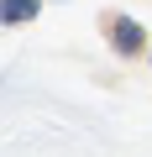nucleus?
Here are the masks:
<instances>
[{"label":"nucleus","instance_id":"1","mask_svg":"<svg viewBox=\"0 0 152 157\" xmlns=\"http://www.w3.org/2000/svg\"><path fill=\"white\" fill-rule=\"evenodd\" d=\"M110 42H115V52H142L147 47V37H142V21H131V16H110Z\"/></svg>","mask_w":152,"mask_h":157},{"label":"nucleus","instance_id":"2","mask_svg":"<svg viewBox=\"0 0 152 157\" xmlns=\"http://www.w3.org/2000/svg\"><path fill=\"white\" fill-rule=\"evenodd\" d=\"M42 11V0H0V21L6 26H16V21H32Z\"/></svg>","mask_w":152,"mask_h":157}]
</instances>
